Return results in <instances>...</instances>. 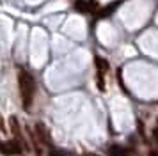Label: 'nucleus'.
<instances>
[{
  "label": "nucleus",
  "instance_id": "1",
  "mask_svg": "<svg viewBox=\"0 0 158 156\" xmlns=\"http://www.w3.org/2000/svg\"><path fill=\"white\" fill-rule=\"evenodd\" d=\"M18 85H20V94H22V101L23 106L29 108L32 105V99H34V92H36V82L29 71L22 69L18 75Z\"/></svg>",
  "mask_w": 158,
  "mask_h": 156
},
{
  "label": "nucleus",
  "instance_id": "2",
  "mask_svg": "<svg viewBox=\"0 0 158 156\" xmlns=\"http://www.w3.org/2000/svg\"><path fill=\"white\" fill-rule=\"evenodd\" d=\"M0 153L6 156L20 154L22 153V146L18 140H7V142H0Z\"/></svg>",
  "mask_w": 158,
  "mask_h": 156
},
{
  "label": "nucleus",
  "instance_id": "3",
  "mask_svg": "<svg viewBox=\"0 0 158 156\" xmlns=\"http://www.w3.org/2000/svg\"><path fill=\"white\" fill-rule=\"evenodd\" d=\"M75 9L78 13H94L96 11V2L94 0H77Z\"/></svg>",
  "mask_w": 158,
  "mask_h": 156
},
{
  "label": "nucleus",
  "instance_id": "4",
  "mask_svg": "<svg viewBox=\"0 0 158 156\" xmlns=\"http://www.w3.org/2000/svg\"><path fill=\"white\" fill-rule=\"evenodd\" d=\"M119 4H121V0H117V2H112V4H108L107 7L100 9L98 16H100V18H107V16H110V14L114 13V9H117V6H119Z\"/></svg>",
  "mask_w": 158,
  "mask_h": 156
},
{
  "label": "nucleus",
  "instance_id": "5",
  "mask_svg": "<svg viewBox=\"0 0 158 156\" xmlns=\"http://www.w3.org/2000/svg\"><path fill=\"white\" fill-rule=\"evenodd\" d=\"M36 131H37V135H39V140H43L44 144H50V135H48V131L44 129V126L41 122L36 126Z\"/></svg>",
  "mask_w": 158,
  "mask_h": 156
},
{
  "label": "nucleus",
  "instance_id": "6",
  "mask_svg": "<svg viewBox=\"0 0 158 156\" xmlns=\"http://www.w3.org/2000/svg\"><path fill=\"white\" fill-rule=\"evenodd\" d=\"M96 68H98V71H100V75L101 73H105V71L108 69V62L105 60V59H101V57H96Z\"/></svg>",
  "mask_w": 158,
  "mask_h": 156
},
{
  "label": "nucleus",
  "instance_id": "7",
  "mask_svg": "<svg viewBox=\"0 0 158 156\" xmlns=\"http://www.w3.org/2000/svg\"><path fill=\"white\" fill-rule=\"evenodd\" d=\"M108 153H110V156H128V153L121 146H112V147L108 149Z\"/></svg>",
  "mask_w": 158,
  "mask_h": 156
},
{
  "label": "nucleus",
  "instance_id": "8",
  "mask_svg": "<svg viewBox=\"0 0 158 156\" xmlns=\"http://www.w3.org/2000/svg\"><path fill=\"white\" fill-rule=\"evenodd\" d=\"M9 124H11V131L15 133L16 138H20V126H18V119L16 117H11L9 119Z\"/></svg>",
  "mask_w": 158,
  "mask_h": 156
},
{
  "label": "nucleus",
  "instance_id": "9",
  "mask_svg": "<svg viewBox=\"0 0 158 156\" xmlns=\"http://www.w3.org/2000/svg\"><path fill=\"white\" fill-rule=\"evenodd\" d=\"M50 156H68L66 153H60V151H52Z\"/></svg>",
  "mask_w": 158,
  "mask_h": 156
},
{
  "label": "nucleus",
  "instance_id": "10",
  "mask_svg": "<svg viewBox=\"0 0 158 156\" xmlns=\"http://www.w3.org/2000/svg\"><path fill=\"white\" fill-rule=\"evenodd\" d=\"M153 137H155V140H156V144H158V129H155V133H153Z\"/></svg>",
  "mask_w": 158,
  "mask_h": 156
},
{
  "label": "nucleus",
  "instance_id": "11",
  "mask_svg": "<svg viewBox=\"0 0 158 156\" xmlns=\"http://www.w3.org/2000/svg\"><path fill=\"white\" fill-rule=\"evenodd\" d=\"M0 129H4V119H2V115H0Z\"/></svg>",
  "mask_w": 158,
  "mask_h": 156
},
{
  "label": "nucleus",
  "instance_id": "12",
  "mask_svg": "<svg viewBox=\"0 0 158 156\" xmlns=\"http://www.w3.org/2000/svg\"><path fill=\"white\" fill-rule=\"evenodd\" d=\"M84 156H98V154H94V153H84Z\"/></svg>",
  "mask_w": 158,
  "mask_h": 156
},
{
  "label": "nucleus",
  "instance_id": "13",
  "mask_svg": "<svg viewBox=\"0 0 158 156\" xmlns=\"http://www.w3.org/2000/svg\"><path fill=\"white\" fill-rule=\"evenodd\" d=\"M149 156H158V151H153V153H151Z\"/></svg>",
  "mask_w": 158,
  "mask_h": 156
}]
</instances>
